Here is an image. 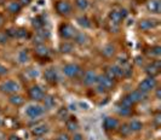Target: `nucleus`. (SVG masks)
Masks as SVG:
<instances>
[{
	"instance_id": "nucleus-1",
	"label": "nucleus",
	"mask_w": 161,
	"mask_h": 140,
	"mask_svg": "<svg viewBox=\"0 0 161 140\" xmlns=\"http://www.w3.org/2000/svg\"><path fill=\"white\" fill-rule=\"evenodd\" d=\"M78 33L74 27L68 23H62L59 25V35L62 39H65V40H69V39H73L75 36V34Z\"/></svg>"
},
{
	"instance_id": "nucleus-2",
	"label": "nucleus",
	"mask_w": 161,
	"mask_h": 140,
	"mask_svg": "<svg viewBox=\"0 0 161 140\" xmlns=\"http://www.w3.org/2000/svg\"><path fill=\"white\" fill-rule=\"evenodd\" d=\"M18 90H19V85L14 80H8V81H5L0 85V91L3 93H6V94L16 93Z\"/></svg>"
},
{
	"instance_id": "nucleus-3",
	"label": "nucleus",
	"mask_w": 161,
	"mask_h": 140,
	"mask_svg": "<svg viewBox=\"0 0 161 140\" xmlns=\"http://www.w3.org/2000/svg\"><path fill=\"white\" fill-rule=\"evenodd\" d=\"M45 109L40 105H36V104H31L25 107V115L31 118H36L44 114Z\"/></svg>"
},
{
	"instance_id": "nucleus-4",
	"label": "nucleus",
	"mask_w": 161,
	"mask_h": 140,
	"mask_svg": "<svg viewBox=\"0 0 161 140\" xmlns=\"http://www.w3.org/2000/svg\"><path fill=\"white\" fill-rule=\"evenodd\" d=\"M156 87V80L154 77H147L142 82L138 85V91L143 92V93H148Z\"/></svg>"
},
{
	"instance_id": "nucleus-5",
	"label": "nucleus",
	"mask_w": 161,
	"mask_h": 140,
	"mask_svg": "<svg viewBox=\"0 0 161 140\" xmlns=\"http://www.w3.org/2000/svg\"><path fill=\"white\" fill-rule=\"evenodd\" d=\"M97 83H98V86H101L104 91H109V90H112L114 87V80L110 79V77H108L105 74L98 76Z\"/></svg>"
},
{
	"instance_id": "nucleus-6",
	"label": "nucleus",
	"mask_w": 161,
	"mask_h": 140,
	"mask_svg": "<svg viewBox=\"0 0 161 140\" xmlns=\"http://www.w3.org/2000/svg\"><path fill=\"white\" fill-rule=\"evenodd\" d=\"M81 73V68L78 64H67L63 66V74L68 77H75Z\"/></svg>"
},
{
	"instance_id": "nucleus-7",
	"label": "nucleus",
	"mask_w": 161,
	"mask_h": 140,
	"mask_svg": "<svg viewBox=\"0 0 161 140\" xmlns=\"http://www.w3.org/2000/svg\"><path fill=\"white\" fill-rule=\"evenodd\" d=\"M55 8H56V11L59 13V15H69L70 11H72V5H70L68 1L59 0V1H57L56 3Z\"/></svg>"
},
{
	"instance_id": "nucleus-8",
	"label": "nucleus",
	"mask_w": 161,
	"mask_h": 140,
	"mask_svg": "<svg viewBox=\"0 0 161 140\" xmlns=\"http://www.w3.org/2000/svg\"><path fill=\"white\" fill-rule=\"evenodd\" d=\"M29 97L34 101H40L45 97V92L42 91L40 86H33L29 90Z\"/></svg>"
},
{
	"instance_id": "nucleus-9",
	"label": "nucleus",
	"mask_w": 161,
	"mask_h": 140,
	"mask_svg": "<svg viewBox=\"0 0 161 140\" xmlns=\"http://www.w3.org/2000/svg\"><path fill=\"white\" fill-rule=\"evenodd\" d=\"M105 75L108 76V77H110V79H120L124 76V68H121L119 65H113L110 66L108 70H107V73Z\"/></svg>"
},
{
	"instance_id": "nucleus-10",
	"label": "nucleus",
	"mask_w": 161,
	"mask_h": 140,
	"mask_svg": "<svg viewBox=\"0 0 161 140\" xmlns=\"http://www.w3.org/2000/svg\"><path fill=\"white\" fill-rule=\"evenodd\" d=\"M160 68H161V63L160 60H156L152 64L145 66V73L149 77H155L156 75L160 73Z\"/></svg>"
},
{
	"instance_id": "nucleus-11",
	"label": "nucleus",
	"mask_w": 161,
	"mask_h": 140,
	"mask_svg": "<svg viewBox=\"0 0 161 140\" xmlns=\"http://www.w3.org/2000/svg\"><path fill=\"white\" fill-rule=\"evenodd\" d=\"M97 79H98V75L93 70H87L82 77V82L86 86H92V85L97 83Z\"/></svg>"
},
{
	"instance_id": "nucleus-12",
	"label": "nucleus",
	"mask_w": 161,
	"mask_h": 140,
	"mask_svg": "<svg viewBox=\"0 0 161 140\" xmlns=\"http://www.w3.org/2000/svg\"><path fill=\"white\" fill-rule=\"evenodd\" d=\"M145 97H147V93H143V92L141 91H133L126 96V98L129 99L132 104H136V103H139V101L144 100Z\"/></svg>"
},
{
	"instance_id": "nucleus-13",
	"label": "nucleus",
	"mask_w": 161,
	"mask_h": 140,
	"mask_svg": "<svg viewBox=\"0 0 161 140\" xmlns=\"http://www.w3.org/2000/svg\"><path fill=\"white\" fill-rule=\"evenodd\" d=\"M103 127L105 131H115L119 127V121L114 117H105L103 121Z\"/></svg>"
},
{
	"instance_id": "nucleus-14",
	"label": "nucleus",
	"mask_w": 161,
	"mask_h": 140,
	"mask_svg": "<svg viewBox=\"0 0 161 140\" xmlns=\"http://www.w3.org/2000/svg\"><path fill=\"white\" fill-rule=\"evenodd\" d=\"M158 24H159V23H158V21H155V19H143V21L139 22L138 27H139L141 30H150V29L155 28Z\"/></svg>"
},
{
	"instance_id": "nucleus-15",
	"label": "nucleus",
	"mask_w": 161,
	"mask_h": 140,
	"mask_svg": "<svg viewBox=\"0 0 161 140\" xmlns=\"http://www.w3.org/2000/svg\"><path fill=\"white\" fill-rule=\"evenodd\" d=\"M44 77H45V80H46L48 83H51V85H55V83H57V81H58V76H57V73L55 69H47V70H45Z\"/></svg>"
},
{
	"instance_id": "nucleus-16",
	"label": "nucleus",
	"mask_w": 161,
	"mask_h": 140,
	"mask_svg": "<svg viewBox=\"0 0 161 140\" xmlns=\"http://www.w3.org/2000/svg\"><path fill=\"white\" fill-rule=\"evenodd\" d=\"M48 132V127L46 124H38L32 128V134L34 137H42Z\"/></svg>"
},
{
	"instance_id": "nucleus-17",
	"label": "nucleus",
	"mask_w": 161,
	"mask_h": 140,
	"mask_svg": "<svg viewBox=\"0 0 161 140\" xmlns=\"http://www.w3.org/2000/svg\"><path fill=\"white\" fill-rule=\"evenodd\" d=\"M147 8L150 12L154 13H160L161 11V1L160 0H150L148 4H147Z\"/></svg>"
},
{
	"instance_id": "nucleus-18",
	"label": "nucleus",
	"mask_w": 161,
	"mask_h": 140,
	"mask_svg": "<svg viewBox=\"0 0 161 140\" xmlns=\"http://www.w3.org/2000/svg\"><path fill=\"white\" fill-rule=\"evenodd\" d=\"M35 54L39 56V57H47L50 54V49H48L47 46H45L44 44H40V45H36L35 46Z\"/></svg>"
},
{
	"instance_id": "nucleus-19",
	"label": "nucleus",
	"mask_w": 161,
	"mask_h": 140,
	"mask_svg": "<svg viewBox=\"0 0 161 140\" xmlns=\"http://www.w3.org/2000/svg\"><path fill=\"white\" fill-rule=\"evenodd\" d=\"M109 19L113 24H120L121 21H122V17L120 15V11L118 10H112L109 12Z\"/></svg>"
},
{
	"instance_id": "nucleus-20",
	"label": "nucleus",
	"mask_w": 161,
	"mask_h": 140,
	"mask_svg": "<svg viewBox=\"0 0 161 140\" xmlns=\"http://www.w3.org/2000/svg\"><path fill=\"white\" fill-rule=\"evenodd\" d=\"M65 127L69 132H75L78 128H79V124H78V121L75 117H70L65 121Z\"/></svg>"
},
{
	"instance_id": "nucleus-21",
	"label": "nucleus",
	"mask_w": 161,
	"mask_h": 140,
	"mask_svg": "<svg viewBox=\"0 0 161 140\" xmlns=\"http://www.w3.org/2000/svg\"><path fill=\"white\" fill-rule=\"evenodd\" d=\"M73 39L78 45H86L87 41H89V36L85 33H76Z\"/></svg>"
},
{
	"instance_id": "nucleus-22",
	"label": "nucleus",
	"mask_w": 161,
	"mask_h": 140,
	"mask_svg": "<svg viewBox=\"0 0 161 140\" xmlns=\"http://www.w3.org/2000/svg\"><path fill=\"white\" fill-rule=\"evenodd\" d=\"M114 53H115V47H114L112 44H108V45H105L104 47L102 49V54L107 58H110L114 56Z\"/></svg>"
},
{
	"instance_id": "nucleus-23",
	"label": "nucleus",
	"mask_w": 161,
	"mask_h": 140,
	"mask_svg": "<svg viewBox=\"0 0 161 140\" xmlns=\"http://www.w3.org/2000/svg\"><path fill=\"white\" fill-rule=\"evenodd\" d=\"M21 8H22L21 4L17 3V1H11V3L8 5V11L10 12V13H14V15L18 13V12L21 11Z\"/></svg>"
},
{
	"instance_id": "nucleus-24",
	"label": "nucleus",
	"mask_w": 161,
	"mask_h": 140,
	"mask_svg": "<svg viewBox=\"0 0 161 140\" xmlns=\"http://www.w3.org/2000/svg\"><path fill=\"white\" fill-rule=\"evenodd\" d=\"M116 110H118L119 115H121V116H129V115H131V112H132V107L126 106V105H124V104H121V103L116 106Z\"/></svg>"
},
{
	"instance_id": "nucleus-25",
	"label": "nucleus",
	"mask_w": 161,
	"mask_h": 140,
	"mask_svg": "<svg viewBox=\"0 0 161 140\" xmlns=\"http://www.w3.org/2000/svg\"><path fill=\"white\" fill-rule=\"evenodd\" d=\"M10 103L14 105V106H21L22 104L24 103V99L23 97H21V96H18V94H12L11 97H10Z\"/></svg>"
},
{
	"instance_id": "nucleus-26",
	"label": "nucleus",
	"mask_w": 161,
	"mask_h": 140,
	"mask_svg": "<svg viewBox=\"0 0 161 140\" xmlns=\"http://www.w3.org/2000/svg\"><path fill=\"white\" fill-rule=\"evenodd\" d=\"M129 127L130 129H131V132H139L143 128V124H142L141 121H138V120H132L129 123Z\"/></svg>"
},
{
	"instance_id": "nucleus-27",
	"label": "nucleus",
	"mask_w": 161,
	"mask_h": 140,
	"mask_svg": "<svg viewBox=\"0 0 161 140\" xmlns=\"http://www.w3.org/2000/svg\"><path fill=\"white\" fill-rule=\"evenodd\" d=\"M32 24H33V27H34L35 29H38V30H39V29H41V28H44L45 21H44L42 16H36L35 18H33Z\"/></svg>"
},
{
	"instance_id": "nucleus-28",
	"label": "nucleus",
	"mask_w": 161,
	"mask_h": 140,
	"mask_svg": "<svg viewBox=\"0 0 161 140\" xmlns=\"http://www.w3.org/2000/svg\"><path fill=\"white\" fill-rule=\"evenodd\" d=\"M59 51L62 52V53H69V52H72L73 51V44L70 42H62L61 45H59Z\"/></svg>"
},
{
	"instance_id": "nucleus-29",
	"label": "nucleus",
	"mask_w": 161,
	"mask_h": 140,
	"mask_svg": "<svg viewBox=\"0 0 161 140\" xmlns=\"http://www.w3.org/2000/svg\"><path fill=\"white\" fill-rule=\"evenodd\" d=\"M16 38L18 39H28L29 38V32L24 28H19L16 30Z\"/></svg>"
},
{
	"instance_id": "nucleus-30",
	"label": "nucleus",
	"mask_w": 161,
	"mask_h": 140,
	"mask_svg": "<svg viewBox=\"0 0 161 140\" xmlns=\"http://www.w3.org/2000/svg\"><path fill=\"white\" fill-rule=\"evenodd\" d=\"M76 21H78V23H79L81 27H84V28H90V27H91V21H90L86 16L79 17Z\"/></svg>"
},
{
	"instance_id": "nucleus-31",
	"label": "nucleus",
	"mask_w": 161,
	"mask_h": 140,
	"mask_svg": "<svg viewBox=\"0 0 161 140\" xmlns=\"http://www.w3.org/2000/svg\"><path fill=\"white\" fill-rule=\"evenodd\" d=\"M42 100L45 101V106L46 107H52V106H55V104H56L55 98H53L52 96H45Z\"/></svg>"
},
{
	"instance_id": "nucleus-32",
	"label": "nucleus",
	"mask_w": 161,
	"mask_h": 140,
	"mask_svg": "<svg viewBox=\"0 0 161 140\" xmlns=\"http://www.w3.org/2000/svg\"><path fill=\"white\" fill-rule=\"evenodd\" d=\"M18 60H19L21 63H27V62L29 60V54H28V51H27V49H23V51L19 52V54H18Z\"/></svg>"
},
{
	"instance_id": "nucleus-33",
	"label": "nucleus",
	"mask_w": 161,
	"mask_h": 140,
	"mask_svg": "<svg viewBox=\"0 0 161 140\" xmlns=\"http://www.w3.org/2000/svg\"><path fill=\"white\" fill-rule=\"evenodd\" d=\"M36 36H39L40 39L42 40H45V39H48L50 38V32H48L47 29H44V28H41L38 30V33H36Z\"/></svg>"
},
{
	"instance_id": "nucleus-34",
	"label": "nucleus",
	"mask_w": 161,
	"mask_h": 140,
	"mask_svg": "<svg viewBox=\"0 0 161 140\" xmlns=\"http://www.w3.org/2000/svg\"><path fill=\"white\" fill-rule=\"evenodd\" d=\"M75 5L80 10H86L89 8V0H75Z\"/></svg>"
},
{
	"instance_id": "nucleus-35",
	"label": "nucleus",
	"mask_w": 161,
	"mask_h": 140,
	"mask_svg": "<svg viewBox=\"0 0 161 140\" xmlns=\"http://www.w3.org/2000/svg\"><path fill=\"white\" fill-rule=\"evenodd\" d=\"M57 116H58L59 120L67 118V117H68V109H67V107H61V109L58 110V112H57Z\"/></svg>"
},
{
	"instance_id": "nucleus-36",
	"label": "nucleus",
	"mask_w": 161,
	"mask_h": 140,
	"mask_svg": "<svg viewBox=\"0 0 161 140\" xmlns=\"http://www.w3.org/2000/svg\"><path fill=\"white\" fill-rule=\"evenodd\" d=\"M130 133H131V129H130L129 124H122V126L120 127V134L121 135L126 137V135H129Z\"/></svg>"
},
{
	"instance_id": "nucleus-37",
	"label": "nucleus",
	"mask_w": 161,
	"mask_h": 140,
	"mask_svg": "<svg viewBox=\"0 0 161 140\" xmlns=\"http://www.w3.org/2000/svg\"><path fill=\"white\" fill-rule=\"evenodd\" d=\"M152 54H153V56H156V57H159V56L161 54L160 46H154L153 49H152Z\"/></svg>"
},
{
	"instance_id": "nucleus-38",
	"label": "nucleus",
	"mask_w": 161,
	"mask_h": 140,
	"mask_svg": "<svg viewBox=\"0 0 161 140\" xmlns=\"http://www.w3.org/2000/svg\"><path fill=\"white\" fill-rule=\"evenodd\" d=\"M16 30L17 29H14V28H8L5 33H6L8 38H16Z\"/></svg>"
},
{
	"instance_id": "nucleus-39",
	"label": "nucleus",
	"mask_w": 161,
	"mask_h": 140,
	"mask_svg": "<svg viewBox=\"0 0 161 140\" xmlns=\"http://www.w3.org/2000/svg\"><path fill=\"white\" fill-rule=\"evenodd\" d=\"M8 40V36L6 35V33H0V44H1V45L6 44Z\"/></svg>"
},
{
	"instance_id": "nucleus-40",
	"label": "nucleus",
	"mask_w": 161,
	"mask_h": 140,
	"mask_svg": "<svg viewBox=\"0 0 161 140\" xmlns=\"http://www.w3.org/2000/svg\"><path fill=\"white\" fill-rule=\"evenodd\" d=\"M154 122H155V126L156 127H159L160 126V123H161V115L158 112L156 115H155V117H154Z\"/></svg>"
},
{
	"instance_id": "nucleus-41",
	"label": "nucleus",
	"mask_w": 161,
	"mask_h": 140,
	"mask_svg": "<svg viewBox=\"0 0 161 140\" xmlns=\"http://www.w3.org/2000/svg\"><path fill=\"white\" fill-rule=\"evenodd\" d=\"M57 140H70V137H69L67 133H61V134L58 135Z\"/></svg>"
},
{
	"instance_id": "nucleus-42",
	"label": "nucleus",
	"mask_w": 161,
	"mask_h": 140,
	"mask_svg": "<svg viewBox=\"0 0 161 140\" xmlns=\"http://www.w3.org/2000/svg\"><path fill=\"white\" fill-rule=\"evenodd\" d=\"M8 68L6 66H4V65H1L0 64V76H3V75H6L8 74Z\"/></svg>"
},
{
	"instance_id": "nucleus-43",
	"label": "nucleus",
	"mask_w": 161,
	"mask_h": 140,
	"mask_svg": "<svg viewBox=\"0 0 161 140\" xmlns=\"http://www.w3.org/2000/svg\"><path fill=\"white\" fill-rule=\"evenodd\" d=\"M72 140H84V137L81 135L80 133H75V134L73 135Z\"/></svg>"
},
{
	"instance_id": "nucleus-44",
	"label": "nucleus",
	"mask_w": 161,
	"mask_h": 140,
	"mask_svg": "<svg viewBox=\"0 0 161 140\" xmlns=\"http://www.w3.org/2000/svg\"><path fill=\"white\" fill-rule=\"evenodd\" d=\"M18 3L21 4V6H27V5H29L32 3V0H19Z\"/></svg>"
},
{
	"instance_id": "nucleus-45",
	"label": "nucleus",
	"mask_w": 161,
	"mask_h": 140,
	"mask_svg": "<svg viewBox=\"0 0 161 140\" xmlns=\"http://www.w3.org/2000/svg\"><path fill=\"white\" fill-rule=\"evenodd\" d=\"M120 15H121V17H122V19H124L125 17L129 15V12H127L125 8H121V10H120Z\"/></svg>"
},
{
	"instance_id": "nucleus-46",
	"label": "nucleus",
	"mask_w": 161,
	"mask_h": 140,
	"mask_svg": "<svg viewBox=\"0 0 161 140\" xmlns=\"http://www.w3.org/2000/svg\"><path fill=\"white\" fill-rule=\"evenodd\" d=\"M126 60H127V58H126V56H121V57H119V63L120 64H126Z\"/></svg>"
},
{
	"instance_id": "nucleus-47",
	"label": "nucleus",
	"mask_w": 161,
	"mask_h": 140,
	"mask_svg": "<svg viewBox=\"0 0 161 140\" xmlns=\"http://www.w3.org/2000/svg\"><path fill=\"white\" fill-rule=\"evenodd\" d=\"M8 140H22L19 137H17V135H15V134H12V135H10V138H8Z\"/></svg>"
},
{
	"instance_id": "nucleus-48",
	"label": "nucleus",
	"mask_w": 161,
	"mask_h": 140,
	"mask_svg": "<svg viewBox=\"0 0 161 140\" xmlns=\"http://www.w3.org/2000/svg\"><path fill=\"white\" fill-rule=\"evenodd\" d=\"M80 106L81 107H85L84 110H87V109H89V105H87L86 103H80Z\"/></svg>"
},
{
	"instance_id": "nucleus-49",
	"label": "nucleus",
	"mask_w": 161,
	"mask_h": 140,
	"mask_svg": "<svg viewBox=\"0 0 161 140\" xmlns=\"http://www.w3.org/2000/svg\"><path fill=\"white\" fill-rule=\"evenodd\" d=\"M3 24H4V17L0 15V27H1Z\"/></svg>"
},
{
	"instance_id": "nucleus-50",
	"label": "nucleus",
	"mask_w": 161,
	"mask_h": 140,
	"mask_svg": "<svg viewBox=\"0 0 161 140\" xmlns=\"http://www.w3.org/2000/svg\"><path fill=\"white\" fill-rule=\"evenodd\" d=\"M156 97H158V99H160V90L159 88L156 90Z\"/></svg>"
},
{
	"instance_id": "nucleus-51",
	"label": "nucleus",
	"mask_w": 161,
	"mask_h": 140,
	"mask_svg": "<svg viewBox=\"0 0 161 140\" xmlns=\"http://www.w3.org/2000/svg\"><path fill=\"white\" fill-rule=\"evenodd\" d=\"M35 140H45V139H44V138H41V137H36Z\"/></svg>"
}]
</instances>
